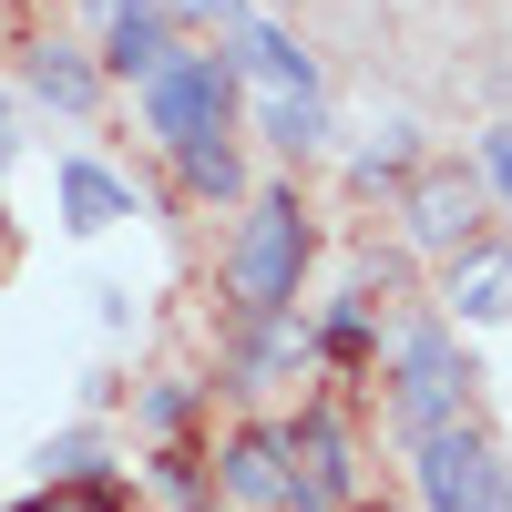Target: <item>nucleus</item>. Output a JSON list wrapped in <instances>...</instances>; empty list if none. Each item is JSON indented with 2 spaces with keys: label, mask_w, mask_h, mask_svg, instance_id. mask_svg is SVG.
<instances>
[{
  "label": "nucleus",
  "mask_w": 512,
  "mask_h": 512,
  "mask_svg": "<svg viewBox=\"0 0 512 512\" xmlns=\"http://www.w3.org/2000/svg\"><path fill=\"white\" fill-rule=\"evenodd\" d=\"M308 256H318V226L297 185H256L246 216H236V246H226V318H287L297 287H308Z\"/></svg>",
  "instance_id": "obj_1"
},
{
  "label": "nucleus",
  "mask_w": 512,
  "mask_h": 512,
  "mask_svg": "<svg viewBox=\"0 0 512 512\" xmlns=\"http://www.w3.org/2000/svg\"><path fill=\"white\" fill-rule=\"evenodd\" d=\"M390 431L400 441H431V431H451V420H472V349L451 338V318L441 308H420V318H400V338H390Z\"/></svg>",
  "instance_id": "obj_2"
},
{
  "label": "nucleus",
  "mask_w": 512,
  "mask_h": 512,
  "mask_svg": "<svg viewBox=\"0 0 512 512\" xmlns=\"http://www.w3.org/2000/svg\"><path fill=\"white\" fill-rule=\"evenodd\" d=\"M236 93H246V82H236L226 52H185V41H175V62H164L134 103H144V134L164 154H185V144H226L236 134Z\"/></svg>",
  "instance_id": "obj_3"
},
{
  "label": "nucleus",
  "mask_w": 512,
  "mask_h": 512,
  "mask_svg": "<svg viewBox=\"0 0 512 512\" xmlns=\"http://www.w3.org/2000/svg\"><path fill=\"white\" fill-rule=\"evenodd\" d=\"M482 205H492V195H482V175H472V154H431V164L400 185V246L451 267V256L482 246V226H492Z\"/></svg>",
  "instance_id": "obj_4"
},
{
  "label": "nucleus",
  "mask_w": 512,
  "mask_h": 512,
  "mask_svg": "<svg viewBox=\"0 0 512 512\" xmlns=\"http://www.w3.org/2000/svg\"><path fill=\"white\" fill-rule=\"evenodd\" d=\"M410 472H420V512H512V461L482 420L410 441Z\"/></svg>",
  "instance_id": "obj_5"
},
{
  "label": "nucleus",
  "mask_w": 512,
  "mask_h": 512,
  "mask_svg": "<svg viewBox=\"0 0 512 512\" xmlns=\"http://www.w3.org/2000/svg\"><path fill=\"white\" fill-rule=\"evenodd\" d=\"M277 441H287V512H349L359 502V461H349V431H338L328 400H308Z\"/></svg>",
  "instance_id": "obj_6"
},
{
  "label": "nucleus",
  "mask_w": 512,
  "mask_h": 512,
  "mask_svg": "<svg viewBox=\"0 0 512 512\" xmlns=\"http://www.w3.org/2000/svg\"><path fill=\"white\" fill-rule=\"evenodd\" d=\"M103 82H134V93H144V82L164 72V62H175V21H164V0H103Z\"/></svg>",
  "instance_id": "obj_7"
},
{
  "label": "nucleus",
  "mask_w": 512,
  "mask_h": 512,
  "mask_svg": "<svg viewBox=\"0 0 512 512\" xmlns=\"http://www.w3.org/2000/svg\"><path fill=\"white\" fill-rule=\"evenodd\" d=\"M297 369H318L308 359V318H246L236 328V349H226V390H277V379H297Z\"/></svg>",
  "instance_id": "obj_8"
},
{
  "label": "nucleus",
  "mask_w": 512,
  "mask_h": 512,
  "mask_svg": "<svg viewBox=\"0 0 512 512\" xmlns=\"http://www.w3.org/2000/svg\"><path fill=\"white\" fill-rule=\"evenodd\" d=\"M216 502L287 512V441H277V431H236V441L216 451Z\"/></svg>",
  "instance_id": "obj_9"
},
{
  "label": "nucleus",
  "mask_w": 512,
  "mask_h": 512,
  "mask_svg": "<svg viewBox=\"0 0 512 512\" xmlns=\"http://www.w3.org/2000/svg\"><path fill=\"white\" fill-rule=\"evenodd\" d=\"M226 62H236V82H267V93H318V52L277 21H246L226 41Z\"/></svg>",
  "instance_id": "obj_10"
},
{
  "label": "nucleus",
  "mask_w": 512,
  "mask_h": 512,
  "mask_svg": "<svg viewBox=\"0 0 512 512\" xmlns=\"http://www.w3.org/2000/svg\"><path fill=\"white\" fill-rule=\"evenodd\" d=\"M21 82H31L52 113H72V123L103 103V62H93V52H72V41H31V52H21Z\"/></svg>",
  "instance_id": "obj_11"
},
{
  "label": "nucleus",
  "mask_w": 512,
  "mask_h": 512,
  "mask_svg": "<svg viewBox=\"0 0 512 512\" xmlns=\"http://www.w3.org/2000/svg\"><path fill=\"white\" fill-rule=\"evenodd\" d=\"M308 359L328 369V379H349V369H369L379 359V308L349 287V297H328V318H308Z\"/></svg>",
  "instance_id": "obj_12"
},
{
  "label": "nucleus",
  "mask_w": 512,
  "mask_h": 512,
  "mask_svg": "<svg viewBox=\"0 0 512 512\" xmlns=\"http://www.w3.org/2000/svg\"><path fill=\"white\" fill-rule=\"evenodd\" d=\"M441 297H451V308L472 318V328H502V318H512V246H492V236H482L472 256H451Z\"/></svg>",
  "instance_id": "obj_13"
},
{
  "label": "nucleus",
  "mask_w": 512,
  "mask_h": 512,
  "mask_svg": "<svg viewBox=\"0 0 512 512\" xmlns=\"http://www.w3.org/2000/svg\"><path fill=\"white\" fill-rule=\"evenodd\" d=\"M123 216H134V185H123L113 164H93V154H62V226L72 236H103Z\"/></svg>",
  "instance_id": "obj_14"
},
{
  "label": "nucleus",
  "mask_w": 512,
  "mask_h": 512,
  "mask_svg": "<svg viewBox=\"0 0 512 512\" xmlns=\"http://www.w3.org/2000/svg\"><path fill=\"white\" fill-rule=\"evenodd\" d=\"M431 164V144H420V123H379V144H359V164H349V185L359 195H390L400 205V185Z\"/></svg>",
  "instance_id": "obj_15"
},
{
  "label": "nucleus",
  "mask_w": 512,
  "mask_h": 512,
  "mask_svg": "<svg viewBox=\"0 0 512 512\" xmlns=\"http://www.w3.org/2000/svg\"><path fill=\"white\" fill-rule=\"evenodd\" d=\"M256 134H267L287 164H308L328 144V93H267V103H256Z\"/></svg>",
  "instance_id": "obj_16"
},
{
  "label": "nucleus",
  "mask_w": 512,
  "mask_h": 512,
  "mask_svg": "<svg viewBox=\"0 0 512 512\" xmlns=\"http://www.w3.org/2000/svg\"><path fill=\"white\" fill-rule=\"evenodd\" d=\"M82 482H123L93 420H82V431H62V441H41V492H82Z\"/></svg>",
  "instance_id": "obj_17"
},
{
  "label": "nucleus",
  "mask_w": 512,
  "mask_h": 512,
  "mask_svg": "<svg viewBox=\"0 0 512 512\" xmlns=\"http://www.w3.org/2000/svg\"><path fill=\"white\" fill-rule=\"evenodd\" d=\"M175 185H185L195 205H246V195H256L246 164H236V144H185V154H175Z\"/></svg>",
  "instance_id": "obj_18"
},
{
  "label": "nucleus",
  "mask_w": 512,
  "mask_h": 512,
  "mask_svg": "<svg viewBox=\"0 0 512 512\" xmlns=\"http://www.w3.org/2000/svg\"><path fill=\"white\" fill-rule=\"evenodd\" d=\"M154 492L175 502V512H216V472H205V451H185V441H154Z\"/></svg>",
  "instance_id": "obj_19"
},
{
  "label": "nucleus",
  "mask_w": 512,
  "mask_h": 512,
  "mask_svg": "<svg viewBox=\"0 0 512 512\" xmlns=\"http://www.w3.org/2000/svg\"><path fill=\"white\" fill-rule=\"evenodd\" d=\"M472 175H482V195H492L502 216H512V123H492V134L472 144Z\"/></svg>",
  "instance_id": "obj_20"
},
{
  "label": "nucleus",
  "mask_w": 512,
  "mask_h": 512,
  "mask_svg": "<svg viewBox=\"0 0 512 512\" xmlns=\"http://www.w3.org/2000/svg\"><path fill=\"white\" fill-rule=\"evenodd\" d=\"M21 512H134V492L123 482H82V492H31Z\"/></svg>",
  "instance_id": "obj_21"
},
{
  "label": "nucleus",
  "mask_w": 512,
  "mask_h": 512,
  "mask_svg": "<svg viewBox=\"0 0 512 512\" xmlns=\"http://www.w3.org/2000/svg\"><path fill=\"white\" fill-rule=\"evenodd\" d=\"M185 410H195L185 379H154V390H144V431H154V441H175V431H185Z\"/></svg>",
  "instance_id": "obj_22"
},
{
  "label": "nucleus",
  "mask_w": 512,
  "mask_h": 512,
  "mask_svg": "<svg viewBox=\"0 0 512 512\" xmlns=\"http://www.w3.org/2000/svg\"><path fill=\"white\" fill-rule=\"evenodd\" d=\"M164 21H175V31H185V21H216V31L236 41V31H246L256 11H246V0H164Z\"/></svg>",
  "instance_id": "obj_23"
},
{
  "label": "nucleus",
  "mask_w": 512,
  "mask_h": 512,
  "mask_svg": "<svg viewBox=\"0 0 512 512\" xmlns=\"http://www.w3.org/2000/svg\"><path fill=\"white\" fill-rule=\"evenodd\" d=\"M0 175H11V123H0Z\"/></svg>",
  "instance_id": "obj_24"
},
{
  "label": "nucleus",
  "mask_w": 512,
  "mask_h": 512,
  "mask_svg": "<svg viewBox=\"0 0 512 512\" xmlns=\"http://www.w3.org/2000/svg\"><path fill=\"white\" fill-rule=\"evenodd\" d=\"M349 512H390V502H349Z\"/></svg>",
  "instance_id": "obj_25"
},
{
  "label": "nucleus",
  "mask_w": 512,
  "mask_h": 512,
  "mask_svg": "<svg viewBox=\"0 0 512 512\" xmlns=\"http://www.w3.org/2000/svg\"><path fill=\"white\" fill-rule=\"evenodd\" d=\"M0 267H11V236H0Z\"/></svg>",
  "instance_id": "obj_26"
},
{
  "label": "nucleus",
  "mask_w": 512,
  "mask_h": 512,
  "mask_svg": "<svg viewBox=\"0 0 512 512\" xmlns=\"http://www.w3.org/2000/svg\"><path fill=\"white\" fill-rule=\"evenodd\" d=\"M0 123H11V113H0Z\"/></svg>",
  "instance_id": "obj_27"
},
{
  "label": "nucleus",
  "mask_w": 512,
  "mask_h": 512,
  "mask_svg": "<svg viewBox=\"0 0 512 512\" xmlns=\"http://www.w3.org/2000/svg\"><path fill=\"white\" fill-rule=\"evenodd\" d=\"M93 11H103V0H93Z\"/></svg>",
  "instance_id": "obj_28"
}]
</instances>
